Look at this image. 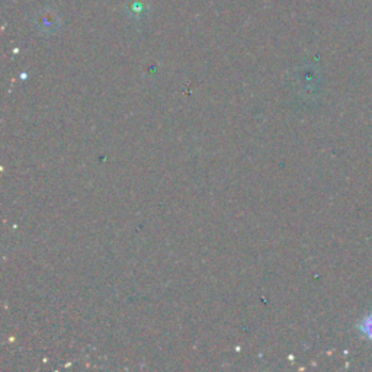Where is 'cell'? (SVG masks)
<instances>
[{"instance_id":"6da1fadb","label":"cell","mask_w":372,"mask_h":372,"mask_svg":"<svg viewBox=\"0 0 372 372\" xmlns=\"http://www.w3.org/2000/svg\"><path fill=\"white\" fill-rule=\"evenodd\" d=\"M357 331L361 332L364 337L372 342V313H368L366 316H364V319L357 324Z\"/></svg>"}]
</instances>
